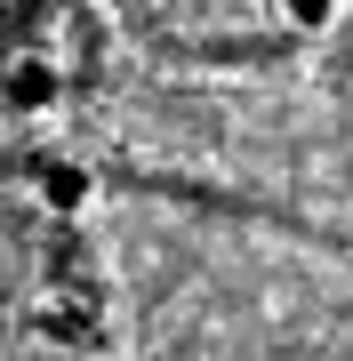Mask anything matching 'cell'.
Wrapping results in <instances>:
<instances>
[{
  "label": "cell",
  "instance_id": "1",
  "mask_svg": "<svg viewBox=\"0 0 353 361\" xmlns=\"http://www.w3.org/2000/svg\"><path fill=\"white\" fill-rule=\"evenodd\" d=\"M56 97H65V80H56L49 56H16V65H8V104H16V113H49Z\"/></svg>",
  "mask_w": 353,
  "mask_h": 361
},
{
  "label": "cell",
  "instance_id": "3",
  "mask_svg": "<svg viewBox=\"0 0 353 361\" xmlns=\"http://www.w3.org/2000/svg\"><path fill=\"white\" fill-rule=\"evenodd\" d=\"M281 16H289V32H329L337 25V0H281Z\"/></svg>",
  "mask_w": 353,
  "mask_h": 361
},
{
  "label": "cell",
  "instance_id": "2",
  "mask_svg": "<svg viewBox=\"0 0 353 361\" xmlns=\"http://www.w3.org/2000/svg\"><path fill=\"white\" fill-rule=\"evenodd\" d=\"M89 169H49V209H89Z\"/></svg>",
  "mask_w": 353,
  "mask_h": 361
}]
</instances>
